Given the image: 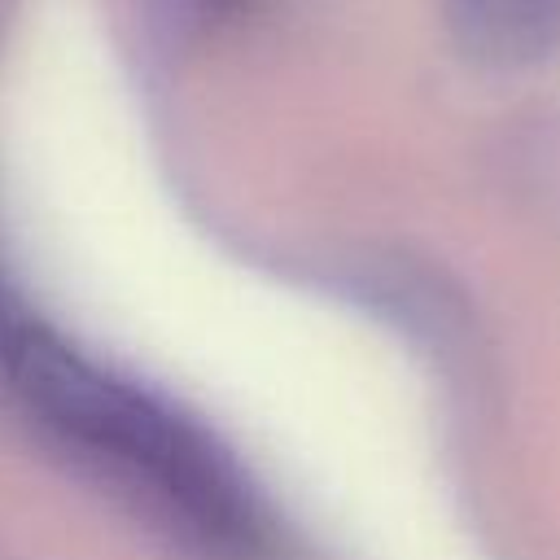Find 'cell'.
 <instances>
[{
	"label": "cell",
	"instance_id": "6da1fadb",
	"mask_svg": "<svg viewBox=\"0 0 560 560\" xmlns=\"http://www.w3.org/2000/svg\"><path fill=\"white\" fill-rule=\"evenodd\" d=\"M0 381L74 459L206 551L249 556L258 508L228 455L175 407L39 324L0 284Z\"/></svg>",
	"mask_w": 560,
	"mask_h": 560
},
{
	"label": "cell",
	"instance_id": "7a4b0ae2",
	"mask_svg": "<svg viewBox=\"0 0 560 560\" xmlns=\"http://www.w3.org/2000/svg\"><path fill=\"white\" fill-rule=\"evenodd\" d=\"M442 13L477 66L521 70L560 52V0H442Z\"/></svg>",
	"mask_w": 560,
	"mask_h": 560
},
{
	"label": "cell",
	"instance_id": "3957f363",
	"mask_svg": "<svg viewBox=\"0 0 560 560\" xmlns=\"http://www.w3.org/2000/svg\"><path fill=\"white\" fill-rule=\"evenodd\" d=\"M245 0H201V9L206 13H232V9H241Z\"/></svg>",
	"mask_w": 560,
	"mask_h": 560
}]
</instances>
